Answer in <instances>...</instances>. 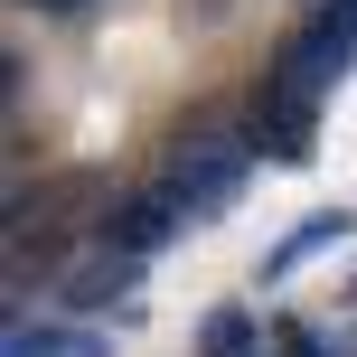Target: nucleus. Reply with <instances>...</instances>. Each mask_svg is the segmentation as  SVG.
<instances>
[{"instance_id": "obj_1", "label": "nucleus", "mask_w": 357, "mask_h": 357, "mask_svg": "<svg viewBox=\"0 0 357 357\" xmlns=\"http://www.w3.org/2000/svg\"><path fill=\"white\" fill-rule=\"evenodd\" d=\"M245 178H254V132H245V123H178V132H169L160 188L178 197V216H188V226L226 216L235 197H245Z\"/></svg>"}, {"instance_id": "obj_2", "label": "nucleus", "mask_w": 357, "mask_h": 357, "mask_svg": "<svg viewBox=\"0 0 357 357\" xmlns=\"http://www.w3.org/2000/svg\"><path fill=\"white\" fill-rule=\"evenodd\" d=\"M348 56H357V0H310V10H301V29H291L282 47H273L264 85H273V94H291V104H310V113H320L329 94H339Z\"/></svg>"}, {"instance_id": "obj_3", "label": "nucleus", "mask_w": 357, "mask_h": 357, "mask_svg": "<svg viewBox=\"0 0 357 357\" xmlns=\"http://www.w3.org/2000/svg\"><path fill=\"white\" fill-rule=\"evenodd\" d=\"M178 226H188V216H178V197H169V188H132V197H113V207H104L94 245H113V254H132V264H151V254H160Z\"/></svg>"}, {"instance_id": "obj_4", "label": "nucleus", "mask_w": 357, "mask_h": 357, "mask_svg": "<svg viewBox=\"0 0 357 357\" xmlns=\"http://www.w3.org/2000/svg\"><path fill=\"white\" fill-rule=\"evenodd\" d=\"M245 132H254V151H264V160H282V169H310V151H320V113L291 104V94H273V85H254Z\"/></svg>"}, {"instance_id": "obj_5", "label": "nucleus", "mask_w": 357, "mask_h": 357, "mask_svg": "<svg viewBox=\"0 0 357 357\" xmlns=\"http://www.w3.org/2000/svg\"><path fill=\"white\" fill-rule=\"evenodd\" d=\"M132 282H142V264L113 254V245H94V254H75V264L56 273V301H66V310H113Z\"/></svg>"}, {"instance_id": "obj_6", "label": "nucleus", "mask_w": 357, "mask_h": 357, "mask_svg": "<svg viewBox=\"0 0 357 357\" xmlns=\"http://www.w3.org/2000/svg\"><path fill=\"white\" fill-rule=\"evenodd\" d=\"M348 226H357L348 207H320V216H301V226H291L282 245L264 254V282H282V273H301L310 254H329V245H348Z\"/></svg>"}, {"instance_id": "obj_7", "label": "nucleus", "mask_w": 357, "mask_h": 357, "mask_svg": "<svg viewBox=\"0 0 357 357\" xmlns=\"http://www.w3.org/2000/svg\"><path fill=\"white\" fill-rule=\"evenodd\" d=\"M113 339L104 329H56V320H10V339H0V357H104Z\"/></svg>"}, {"instance_id": "obj_8", "label": "nucleus", "mask_w": 357, "mask_h": 357, "mask_svg": "<svg viewBox=\"0 0 357 357\" xmlns=\"http://www.w3.org/2000/svg\"><path fill=\"white\" fill-rule=\"evenodd\" d=\"M197 357H254V310H207L197 320Z\"/></svg>"}, {"instance_id": "obj_9", "label": "nucleus", "mask_w": 357, "mask_h": 357, "mask_svg": "<svg viewBox=\"0 0 357 357\" xmlns=\"http://www.w3.org/2000/svg\"><path fill=\"white\" fill-rule=\"evenodd\" d=\"M19 10H47V19H66V10H85V0H19Z\"/></svg>"}, {"instance_id": "obj_10", "label": "nucleus", "mask_w": 357, "mask_h": 357, "mask_svg": "<svg viewBox=\"0 0 357 357\" xmlns=\"http://www.w3.org/2000/svg\"><path fill=\"white\" fill-rule=\"evenodd\" d=\"M254 357H264V348H254Z\"/></svg>"}]
</instances>
